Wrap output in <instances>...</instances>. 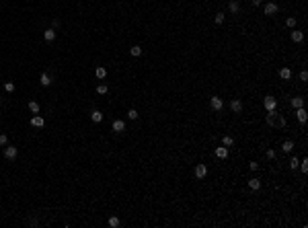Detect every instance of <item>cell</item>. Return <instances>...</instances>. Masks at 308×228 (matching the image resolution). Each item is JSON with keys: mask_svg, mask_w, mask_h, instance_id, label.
I'll return each mask as SVG.
<instances>
[{"mask_svg": "<svg viewBox=\"0 0 308 228\" xmlns=\"http://www.w3.org/2000/svg\"><path fill=\"white\" fill-rule=\"evenodd\" d=\"M230 109L234 111V113H240V111H242V103H240L238 99H234L232 103H230Z\"/></svg>", "mask_w": 308, "mask_h": 228, "instance_id": "12", "label": "cell"}, {"mask_svg": "<svg viewBox=\"0 0 308 228\" xmlns=\"http://www.w3.org/2000/svg\"><path fill=\"white\" fill-rule=\"evenodd\" d=\"M286 25H288V27H296V19H294V17H290V19L286 21Z\"/></svg>", "mask_w": 308, "mask_h": 228, "instance_id": "33", "label": "cell"}, {"mask_svg": "<svg viewBox=\"0 0 308 228\" xmlns=\"http://www.w3.org/2000/svg\"><path fill=\"white\" fill-rule=\"evenodd\" d=\"M298 164H300V160L296 158V156H294V158L290 160V169H292V171H296V169H298Z\"/></svg>", "mask_w": 308, "mask_h": 228, "instance_id": "28", "label": "cell"}, {"mask_svg": "<svg viewBox=\"0 0 308 228\" xmlns=\"http://www.w3.org/2000/svg\"><path fill=\"white\" fill-rule=\"evenodd\" d=\"M300 80H302V82H306V80H308V72H306V70L300 72Z\"/></svg>", "mask_w": 308, "mask_h": 228, "instance_id": "34", "label": "cell"}, {"mask_svg": "<svg viewBox=\"0 0 308 228\" xmlns=\"http://www.w3.org/2000/svg\"><path fill=\"white\" fill-rule=\"evenodd\" d=\"M4 156H6L8 160H15V158H17V146H6Z\"/></svg>", "mask_w": 308, "mask_h": 228, "instance_id": "6", "label": "cell"}, {"mask_svg": "<svg viewBox=\"0 0 308 228\" xmlns=\"http://www.w3.org/2000/svg\"><path fill=\"white\" fill-rule=\"evenodd\" d=\"M6 142H8L6 134H0V146H6Z\"/></svg>", "mask_w": 308, "mask_h": 228, "instance_id": "32", "label": "cell"}, {"mask_svg": "<svg viewBox=\"0 0 308 228\" xmlns=\"http://www.w3.org/2000/svg\"><path fill=\"white\" fill-rule=\"evenodd\" d=\"M107 90H109L107 85H99V86H97V93H99V95H107Z\"/></svg>", "mask_w": 308, "mask_h": 228, "instance_id": "29", "label": "cell"}, {"mask_svg": "<svg viewBox=\"0 0 308 228\" xmlns=\"http://www.w3.org/2000/svg\"><path fill=\"white\" fill-rule=\"evenodd\" d=\"M39 82H41L43 86H49V85H51V76H49L47 72H43V74H41V78H39Z\"/></svg>", "mask_w": 308, "mask_h": 228, "instance_id": "15", "label": "cell"}, {"mask_svg": "<svg viewBox=\"0 0 308 228\" xmlns=\"http://www.w3.org/2000/svg\"><path fill=\"white\" fill-rule=\"evenodd\" d=\"M279 76H281L284 80L292 78V70H290V68H281V70H279Z\"/></svg>", "mask_w": 308, "mask_h": 228, "instance_id": "19", "label": "cell"}, {"mask_svg": "<svg viewBox=\"0 0 308 228\" xmlns=\"http://www.w3.org/2000/svg\"><path fill=\"white\" fill-rule=\"evenodd\" d=\"M265 121H267V124L271 125V128H284V125H286V119L281 117V115H279V113H277L275 109H271V111L267 113V117H265Z\"/></svg>", "mask_w": 308, "mask_h": 228, "instance_id": "1", "label": "cell"}, {"mask_svg": "<svg viewBox=\"0 0 308 228\" xmlns=\"http://www.w3.org/2000/svg\"><path fill=\"white\" fill-rule=\"evenodd\" d=\"M127 117H130V119H138V111L136 109H130V111H127Z\"/></svg>", "mask_w": 308, "mask_h": 228, "instance_id": "30", "label": "cell"}, {"mask_svg": "<svg viewBox=\"0 0 308 228\" xmlns=\"http://www.w3.org/2000/svg\"><path fill=\"white\" fill-rule=\"evenodd\" d=\"M302 105H304L302 97H294V99H292V107H294V109H298V107H302Z\"/></svg>", "mask_w": 308, "mask_h": 228, "instance_id": "22", "label": "cell"}, {"mask_svg": "<svg viewBox=\"0 0 308 228\" xmlns=\"http://www.w3.org/2000/svg\"><path fill=\"white\" fill-rule=\"evenodd\" d=\"M230 12H232V15H236V12H238V10H240V4H238V2H236V0H230Z\"/></svg>", "mask_w": 308, "mask_h": 228, "instance_id": "18", "label": "cell"}, {"mask_svg": "<svg viewBox=\"0 0 308 228\" xmlns=\"http://www.w3.org/2000/svg\"><path fill=\"white\" fill-rule=\"evenodd\" d=\"M90 119H93L95 124H101V121H103V113H101L99 109H95L93 113H90Z\"/></svg>", "mask_w": 308, "mask_h": 228, "instance_id": "13", "label": "cell"}, {"mask_svg": "<svg viewBox=\"0 0 308 228\" xmlns=\"http://www.w3.org/2000/svg\"><path fill=\"white\" fill-rule=\"evenodd\" d=\"M281 150H284V152H292L294 150V142L292 140H286V142L281 144Z\"/></svg>", "mask_w": 308, "mask_h": 228, "instance_id": "16", "label": "cell"}, {"mask_svg": "<svg viewBox=\"0 0 308 228\" xmlns=\"http://www.w3.org/2000/svg\"><path fill=\"white\" fill-rule=\"evenodd\" d=\"M43 39H45V41H54V39H56V31H54V29H47V31L43 33Z\"/></svg>", "mask_w": 308, "mask_h": 228, "instance_id": "17", "label": "cell"}, {"mask_svg": "<svg viewBox=\"0 0 308 228\" xmlns=\"http://www.w3.org/2000/svg\"><path fill=\"white\" fill-rule=\"evenodd\" d=\"M267 158H275V150H267Z\"/></svg>", "mask_w": 308, "mask_h": 228, "instance_id": "35", "label": "cell"}, {"mask_svg": "<svg viewBox=\"0 0 308 228\" xmlns=\"http://www.w3.org/2000/svg\"><path fill=\"white\" fill-rule=\"evenodd\" d=\"M214 152H216V156H218V158H226V156H228V148H226V146H222V148H216Z\"/></svg>", "mask_w": 308, "mask_h": 228, "instance_id": "14", "label": "cell"}, {"mask_svg": "<svg viewBox=\"0 0 308 228\" xmlns=\"http://www.w3.org/2000/svg\"><path fill=\"white\" fill-rule=\"evenodd\" d=\"M123 129H125V121L115 119V121H113V132H123Z\"/></svg>", "mask_w": 308, "mask_h": 228, "instance_id": "9", "label": "cell"}, {"mask_svg": "<svg viewBox=\"0 0 308 228\" xmlns=\"http://www.w3.org/2000/svg\"><path fill=\"white\" fill-rule=\"evenodd\" d=\"M302 39H304V33H302V31H296V29H294V31H292V41H294V43H300Z\"/></svg>", "mask_w": 308, "mask_h": 228, "instance_id": "10", "label": "cell"}, {"mask_svg": "<svg viewBox=\"0 0 308 228\" xmlns=\"http://www.w3.org/2000/svg\"><path fill=\"white\" fill-rule=\"evenodd\" d=\"M95 76H97L99 80H103L105 76H107V70L103 68V66H97V68H95Z\"/></svg>", "mask_w": 308, "mask_h": 228, "instance_id": "11", "label": "cell"}, {"mask_svg": "<svg viewBox=\"0 0 308 228\" xmlns=\"http://www.w3.org/2000/svg\"><path fill=\"white\" fill-rule=\"evenodd\" d=\"M29 111L31 113H39V103H37V101H29Z\"/></svg>", "mask_w": 308, "mask_h": 228, "instance_id": "20", "label": "cell"}, {"mask_svg": "<svg viewBox=\"0 0 308 228\" xmlns=\"http://www.w3.org/2000/svg\"><path fill=\"white\" fill-rule=\"evenodd\" d=\"M130 54H132V56H134V58H138V56L142 54V47H140V45H134L132 50H130Z\"/></svg>", "mask_w": 308, "mask_h": 228, "instance_id": "24", "label": "cell"}, {"mask_svg": "<svg viewBox=\"0 0 308 228\" xmlns=\"http://www.w3.org/2000/svg\"><path fill=\"white\" fill-rule=\"evenodd\" d=\"M31 125H33V128H43V125H45V119L41 117V115L35 113L33 117H31Z\"/></svg>", "mask_w": 308, "mask_h": 228, "instance_id": "4", "label": "cell"}, {"mask_svg": "<svg viewBox=\"0 0 308 228\" xmlns=\"http://www.w3.org/2000/svg\"><path fill=\"white\" fill-rule=\"evenodd\" d=\"M4 89L8 90V93H12V90H15V82H4Z\"/></svg>", "mask_w": 308, "mask_h": 228, "instance_id": "31", "label": "cell"}, {"mask_svg": "<svg viewBox=\"0 0 308 228\" xmlns=\"http://www.w3.org/2000/svg\"><path fill=\"white\" fill-rule=\"evenodd\" d=\"M222 142H224V146L228 148V146H232V144H234V140H232V136H224V138H222Z\"/></svg>", "mask_w": 308, "mask_h": 228, "instance_id": "27", "label": "cell"}, {"mask_svg": "<svg viewBox=\"0 0 308 228\" xmlns=\"http://www.w3.org/2000/svg\"><path fill=\"white\" fill-rule=\"evenodd\" d=\"M249 187L253 189V191H257V189L261 187V179H251V181H249Z\"/></svg>", "mask_w": 308, "mask_h": 228, "instance_id": "21", "label": "cell"}, {"mask_svg": "<svg viewBox=\"0 0 308 228\" xmlns=\"http://www.w3.org/2000/svg\"><path fill=\"white\" fill-rule=\"evenodd\" d=\"M251 2H253L255 6H259V4H261V0H251Z\"/></svg>", "mask_w": 308, "mask_h": 228, "instance_id": "36", "label": "cell"}, {"mask_svg": "<svg viewBox=\"0 0 308 228\" xmlns=\"http://www.w3.org/2000/svg\"><path fill=\"white\" fill-rule=\"evenodd\" d=\"M119 224H121V222H119L117 216H111V218H109V226H111V228H117Z\"/></svg>", "mask_w": 308, "mask_h": 228, "instance_id": "23", "label": "cell"}, {"mask_svg": "<svg viewBox=\"0 0 308 228\" xmlns=\"http://www.w3.org/2000/svg\"><path fill=\"white\" fill-rule=\"evenodd\" d=\"M277 4H275V2H267V4H265V8H263V12L267 17H271V15H275V12H277Z\"/></svg>", "mask_w": 308, "mask_h": 228, "instance_id": "2", "label": "cell"}, {"mask_svg": "<svg viewBox=\"0 0 308 228\" xmlns=\"http://www.w3.org/2000/svg\"><path fill=\"white\" fill-rule=\"evenodd\" d=\"M298 169L302 171V173H308V160L304 158V160H300V164H298Z\"/></svg>", "mask_w": 308, "mask_h": 228, "instance_id": "25", "label": "cell"}, {"mask_svg": "<svg viewBox=\"0 0 308 228\" xmlns=\"http://www.w3.org/2000/svg\"><path fill=\"white\" fill-rule=\"evenodd\" d=\"M208 175V169H205V164H197L195 167V177L197 179H203Z\"/></svg>", "mask_w": 308, "mask_h": 228, "instance_id": "8", "label": "cell"}, {"mask_svg": "<svg viewBox=\"0 0 308 228\" xmlns=\"http://www.w3.org/2000/svg\"><path fill=\"white\" fill-rule=\"evenodd\" d=\"M263 105H265V109H267V111H271V109H275L277 101H275L273 97H265V99H263Z\"/></svg>", "mask_w": 308, "mask_h": 228, "instance_id": "5", "label": "cell"}, {"mask_svg": "<svg viewBox=\"0 0 308 228\" xmlns=\"http://www.w3.org/2000/svg\"><path fill=\"white\" fill-rule=\"evenodd\" d=\"M296 117H298V121H300V124H306V119H308V113H306V109H302V107H298V109H296Z\"/></svg>", "mask_w": 308, "mask_h": 228, "instance_id": "7", "label": "cell"}, {"mask_svg": "<svg viewBox=\"0 0 308 228\" xmlns=\"http://www.w3.org/2000/svg\"><path fill=\"white\" fill-rule=\"evenodd\" d=\"M210 105H212V109H214V111H220L222 107H224V101H222L220 97H212Z\"/></svg>", "mask_w": 308, "mask_h": 228, "instance_id": "3", "label": "cell"}, {"mask_svg": "<svg viewBox=\"0 0 308 228\" xmlns=\"http://www.w3.org/2000/svg\"><path fill=\"white\" fill-rule=\"evenodd\" d=\"M0 103H2V99H0Z\"/></svg>", "mask_w": 308, "mask_h": 228, "instance_id": "37", "label": "cell"}, {"mask_svg": "<svg viewBox=\"0 0 308 228\" xmlns=\"http://www.w3.org/2000/svg\"><path fill=\"white\" fill-rule=\"evenodd\" d=\"M214 23L216 25H222V23H224V12H218V15L214 17Z\"/></svg>", "mask_w": 308, "mask_h": 228, "instance_id": "26", "label": "cell"}]
</instances>
